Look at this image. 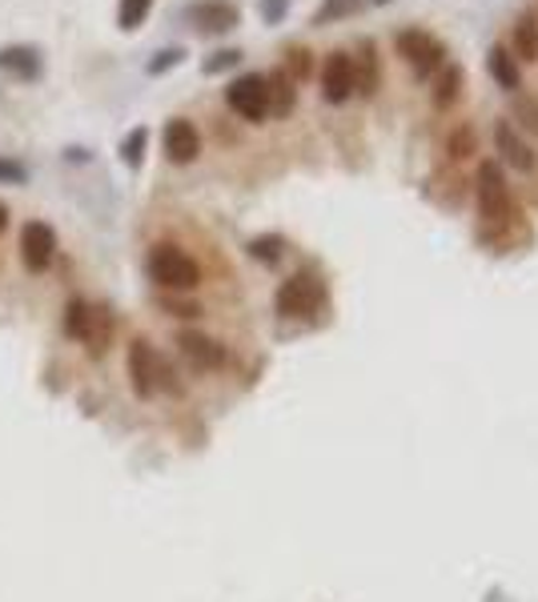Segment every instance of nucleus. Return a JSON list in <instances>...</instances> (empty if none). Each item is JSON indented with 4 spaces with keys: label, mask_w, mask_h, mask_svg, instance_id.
<instances>
[{
    "label": "nucleus",
    "mask_w": 538,
    "mask_h": 602,
    "mask_svg": "<svg viewBox=\"0 0 538 602\" xmlns=\"http://www.w3.org/2000/svg\"><path fill=\"white\" fill-rule=\"evenodd\" d=\"M265 96H270V116H290L297 105V81H290L285 69L265 76Z\"/></svg>",
    "instance_id": "14"
},
{
    "label": "nucleus",
    "mask_w": 538,
    "mask_h": 602,
    "mask_svg": "<svg viewBox=\"0 0 538 602\" xmlns=\"http://www.w3.org/2000/svg\"><path fill=\"white\" fill-rule=\"evenodd\" d=\"M242 49H217V53H210L205 61H201V73L205 76H222V73H230V69H237L242 64Z\"/></svg>",
    "instance_id": "24"
},
{
    "label": "nucleus",
    "mask_w": 538,
    "mask_h": 602,
    "mask_svg": "<svg viewBox=\"0 0 538 602\" xmlns=\"http://www.w3.org/2000/svg\"><path fill=\"white\" fill-rule=\"evenodd\" d=\"M498 137V149H503V157H507V165H515V170H535V153H530V145L515 133V125L510 121H503V125L495 129Z\"/></svg>",
    "instance_id": "16"
},
{
    "label": "nucleus",
    "mask_w": 538,
    "mask_h": 602,
    "mask_svg": "<svg viewBox=\"0 0 538 602\" xmlns=\"http://www.w3.org/2000/svg\"><path fill=\"white\" fill-rule=\"evenodd\" d=\"M61 326H64V334L81 341L93 358H101V354L109 349V341H113V314H109L105 306L85 302V297H73V302L64 306Z\"/></svg>",
    "instance_id": "1"
},
{
    "label": "nucleus",
    "mask_w": 538,
    "mask_h": 602,
    "mask_svg": "<svg viewBox=\"0 0 538 602\" xmlns=\"http://www.w3.org/2000/svg\"><path fill=\"white\" fill-rule=\"evenodd\" d=\"M515 49L518 57L515 61H538V17H518L515 24Z\"/></svg>",
    "instance_id": "20"
},
{
    "label": "nucleus",
    "mask_w": 538,
    "mask_h": 602,
    "mask_svg": "<svg viewBox=\"0 0 538 602\" xmlns=\"http://www.w3.org/2000/svg\"><path fill=\"white\" fill-rule=\"evenodd\" d=\"M225 105L242 121H265L270 116V96H265V76L262 73H242L237 81H230L225 89Z\"/></svg>",
    "instance_id": "6"
},
{
    "label": "nucleus",
    "mask_w": 538,
    "mask_h": 602,
    "mask_svg": "<svg viewBox=\"0 0 538 602\" xmlns=\"http://www.w3.org/2000/svg\"><path fill=\"white\" fill-rule=\"evenodd\" d=\"M145 145H149V129L145 125L129 129L125 141H121V161H125L129 170H141V161H145Z\"/></svg>",
    "instance_id": "22"
},
{
    "label": "nucleus",
    "mask_w": 538,
    "mask_h": 602,
    "mask_svg": "<svg viewBox=\"0 0 538 602\" xmlns=\"http://www.w3.org/2000/svg\"><path fill=\"white\" fill-rule=\"evenodd\" d=\"M250 254H254L257 262H270V265H274L277 257L285 254V242L277 237V233H270V237H254V242H250Z\"/></svg>",
    "instance_id": "26"
},
{
    "label": "nucleus",
    "mask_w": 538,
    "mask_h": 602,
    "mask_svg": "<svg viewBox=\"0 0 538 602\" xmlns=\"http://www.w3.org/2000/svg\"><path fill=\"white\" fill-rule=\"evenodd\" d=\"M177 346L181 354L190 358V366H197V370H222L225 366V346H217V341L197 334V329H181Z\"/></svg>",
    "instance_id": "13"
},
{
    "label": "nucleus",
    "mask_w": 538,
    "mask_h": 602,
    "mask_svg": "<svg viewBox=\"0 0 538 602\" xmlns=\"http://www.w3.org/2000/svg\"><path fill=\"white\" fill-rule=\"evenodd\" d=\"M290 4H294V0H262V21L265 24H282L285 12H290Z\"/></svg>",
    "instance_id": "29"
},
{
    "label": "nucleus",
    "mask_w": 538,
    "mask_h": 602,
    "mask_svg": "<svg viewBox=\"0 0 538 602\" xmlns=\"http://www.w3.org/2000/svg\"><path fill=\"white\" fill-rule=\"evenodd\" d=\"M4 225H9V205H0V233H4Z\"/></svg>",
    "instance_id": "31"
},
{
    "label": "nucleus",
    "mask_w": 538,
    "mask_h": 602,
    "mask_svg": "<svg viewBox=\"0 0 538 602\" xmlns=\"http://www.w3.org/2000/svg\"><path fill=\"white\" fill-rule=\"evenodd\" d=\"M466 85V73L458 64H443V76H438V85H434V105L438 109H450L458 96H463Z\"/></svg>",
    "instance_id": "19"
},
{
    "label": "nucleus",
    "mask_w": 538,
    "mask_h": 602,
    "mask_svg": "<svg viewBox=\"0 0 538 602\" xmlns=\"http://www.w3.org/2000/svg\"><path fill=\"white\" fill-rule=\"evenodd\" d=\"M57 257V233L53 225L44 222H29L21 233V262L24 269H32V274H44L49 265H53Z\"/></svg>",
    "instance_id": "9"
},
{
    "label": "nucleus",
    "mask_w": 538,
    "mask_h": 602,
    "mask_svg": "<svg viewBox=\"0 0 538 602\" xmlns=\"http://www.w3.org/2000/svg\"><path fill=\"white\" fill-rule=\"evenodd\" d=\"M374 4H390V0H374Z\"/></svg>",
    "instance_id": "32"
},
{
    "label": "nucleus",
    "mask_w": 538,
    "mask_h": 602,
    "mask_svg": "<svg viewBox=\"0 0 538 602\" xmlns=\"http://www.w3.org/2000/svg\"><path fill=\"white\" fill-rule=\"evenodd\" d=\"M478 210L490 225H503L515 213V201H510L507 177L498 170L495 161H483L478 165Z\"/></svg>",
    "instance_id": "5"
},
{
    "label": "nucleus",
    "mask_w": 538,
    "mask_h": 602,
    "mask_svg": "<svg viewBox=\"0 0 538 602\" xmlns=\"http://www.w3.org/2000/svg\"><path fill=\"white\" fill-rule=\"evenodd\" d=\"M185 21L197 32H205V37H225V32L242 24V9L233 0H193L185 9Z\"/></svg>",
    "instance_id": "8"
},
{
    "label": "nucleus",
    "mask_w": 538,
    "mask_h": 602,
    "mask_svg": "<svg viewBox=\"0 0 538 602\" xmlns=\"http://www.w3.org/2000/svg\"><path fill=\"white\" fill-rule=\"evenodd\" d=\"M515 116H518V125L522 129L538 133V101L535 96H515Z\"/></svg>",
    "instance_id": "27"
},
{
    "label": "nucleus",
    "mask_w": 538,
    "mask_h": 602,
    "mask_svg": "<svg viewBox=\"0 0 538 602\" xmlns=\"http://www.w3.org/2000/svg\"><path fill=\"white\" fill-rule=\"evenodd\" d=\"M165 157H170L173 165H190V161L201 157V133L193 121L173 116L170 125H165Z\"/></svg>",
    "instance_id": "12"
},
{
    "label": "nucleus",
    "mask_w": 538,
    "mask_h": 602,
    "mask_svg": "<svg viewBox=\"0 0 538 602\" xmlns=\"http://www.w3.org/2000/svg\"><path fill=\"white\" fill-rule=\"evenodd\" d=\"M285 73H290V81H306L314 73V53L302 49V44H290L285 49Z\"/></svg>",
    "instance_id": "23"
},
{
    "label": "nucleus",
    "mask_w": 538,
    "mask_h": 602,
    "mask_svg": "<svg viewBox=\"0 0 538 602\" xmlns=\"http://www.w3.org/2000/svg\"><path fill=\"white\" fill-rule=\"evenodd\" d=\"M394 49L414 69V76H430L446 64V44L426 29H402L394 37Z\"/></svg>",
    "instance_id": "4"
},
{
    "label": "nucleus",
    "mask_w": 538,
    "mask_h": 602,
    "mask_svg": "<svg viewBox=\"0 0 538 602\" xmlns=\"http://www.w3.org/2000/svg\"><path fill=\"white\" fill-rule=\"evenodd\" d=\"M149 277L165 289H193L201 282V265L177 245H153L149 249Z\"/></svg>",
    "instance_id": "3"
},
{
    "label": "nucleus",
    "mask_w": 538,
    "mask_h": 602,
    "mask_svg": "<svg viewBox=\"0 0 538 602\" xmlns=\"http://www.w3.org/2000/svg\"><path fill=\"white\" fill-rule=\"evenodd\" d=\"M181 61H185V49H181V44H170V49L153 53V61L145 64V73H149V76H165L170 69H177Z\"/></svg>",
    "instance_id": "25"
},
{
    "label": "nucleus",
    "mask_w": 538,
    "mask_h": 602,
    "mask_svg": "<svg viewBox=\"0 0 538 602\" xmlns=\"http://www.w3.org/2000/svg\"><path fill=\"white\" fill-rule=\"evenodd\" d=\"M486 73L495 76L498 85L507 89V93H518L522 89V73H518V61L503 49V44H495L490 53H486Z\"/></svg>",
    "instance_id": "17"
},
{
    "label": "nucleus",
    "mask_w": 538,
    "mask_h": 602,
    "mask_svg": "<svg viewBox=\"0 0 538 602\" xmlns=\"http://www.w3.org/2000/svg\"><path fill=\"white\" fill-rule=\"evenodd\" d=\"M470 149H475V133H470V129H458L450 137V157H466Z\"/></svg>",
    "instance_id": "30"
},
{
    "label": "nucleus",
    "mask_w": 538,
    "mask_h": 602,
    "mask_svg": "<svg viewBox=\"0 0 538 602\" xmlns=\"http://www.w3.org/2000/svg\"><path fill=\"white\" fill-rule=\"evenodd\" d=\"M354 93V57L349 53H329L322 64V96L329 105H342Z\"/></svg>",
    "instance_id": "10"
},
{
    "label": "nucleus",
    "mask_w": 538,
    "mask_h": 602,
    "mask_svg": "<svg viewBox=\"0 0 538 602\" xmlns=\"http://www.w3.org/2000/svg\"><path fill=\"white\" fill-rule=\"evenodd\" d=\"M149 12H153V0H121L116 4V29L138 32L149 21Z\"/></svg>",
    "instance_id": "21"
},
{
    "label": "nucleus",
    "mask_w": 538,
    "mask_h": 602,
    "mask_svg": "<svg viewBox=\"0 0 538 602\" xmlns=\"http://www.w3.org/2000/svg\"><path fill=\"white\" fill-rule=\"evenodd\" d=\"M129 378H133V390L141 398H158L161 390H173L170 366H165V358L145 338H138L129 346Z\"/></svg>",
    "instance_id": "2"
},
{
    "label": "nucleus",
    "mask_w": 538,
    "mask_h": 602,
    "mask_svg": "<svg viewBox=\"0 0 538 602\" xmlns=\"http://www.w3.org/2000/svg\"><path fill=\"white\" fill-rule=\"evenodd\" d=\"M366 9V0H322L314 9V29H326V24L334 21H346V17H358V12Z\"/></svg>",
    "instance_id": "18"
},
{
    "label": "nucleus",
    "mask_w": 538,
    "mask_h": 602,
    "mask_svg": "<svg viewBox=\"0 0 538 602\" xmlns=\"http://www.w3.org/2000/svg\"><path fill=\"white\" fill-rule=\"evenodd\" d=\"M0 73H9L12 81H41L44 73V57L37 44H4L0 49Z\"/></svg>",
    "instance_id": "11"
},
{
    "label": "nucleus",
    "mask_w": 538,
    "mask_h": 602,
    "mask_svg": "<svg viewBox=\"0 0 538 602\" xmlns=\"http://www.w3.org/2000/svg\"><path fill=\"white\" fill-rule=\"evenodd\" d=\"M326 302V286L314 274H294L277 289V314L282 317H306Z\"/></svg>",
    "instance_id": "7"
},
{
    "label": "nucleus",
    "mask_w": 538,
    "mask_h": 602,
    "mask_svg": "<svg viewBox=\"0 0 538 602\" xmlns=\"http://www.w3.org/2000/svg\"><path fill=\"white\" fill-rule=\"evenodd\" d=\"M24 177H29V170H24L21 161L0 157V181H4V185H24Z\"/></svg>",
    "instance_id": "28"
},
{
    "label": "nucleus",
    "mask_w": 538,
    "mask_h": 602,
    "mask_svg": "<svg viewBox=\"0 0 538 602\" xmlns=\"http://www.w3.org/2000/svg\"><path fill=\"white\" fill-rule=\"evenodd\" d=\"M382 85V64H378V49L374 41H362L358 44V61H354V89L366 96H374Z\"/></svg>",
    "instance_id": "15"
}]
</instances>
